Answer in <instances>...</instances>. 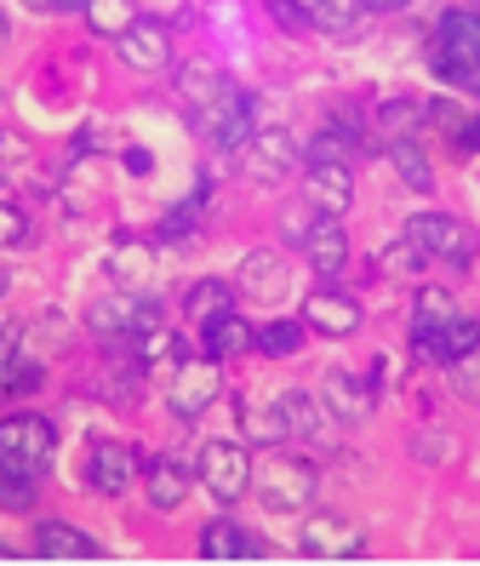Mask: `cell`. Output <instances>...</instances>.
Returning <instances> with one entry per match:
<instances>
[{
  "label": "cell",
  "mask_w": 480,
  "mask_h": 566,
  "mask_svg": "<svg viewBox=\"0 0 480 566\" xmlns=\"http://www.w3.org/2000/svg\"><path fill=\"white\" fill-rule=\"evenodd\" d=\"M252 486L263 497V510L274 515H298L315 504V463L309 458H286V452H274L263 463H252Z\"/></svg>",
  "instance_id": "cell-2"
},
{
  "label": "cell",
  "mask_w": 480,
  "mask_h": 566,
  "mask_svg": "<svg viewBox=\"0 0 480 566\" xmlns=\"http://www.w3.org/2000/svg\"><path fill=\"white\" fill-rule=\"evenodd\" d=\"M52 452H58V429L41 412H12L0 418V463L29 481H41L52 470Z\"/></svg>",
  "instance_id": "cell-3"
},
{
  "label": "cell",
  "mask_w": 480,
  "mask_h": 566,
  "mask_svg": "<svg viewBox=\"0 0 480 566\" xmlns=\"http://www.w3.org/2000/svg\"><path fill=\"white\" fill-rule=\"evenodd\" d=\"M218 395H223V373H218L212 355H200V360H178L171 389H166V407L178 412V418H200L206 407L218 401Z\"/></svg>",
  "instance_id": "cell-8"
},
{
  "label": "cell",
  "mask_w": 480,
  "mask_h": 566,
  "mask_svg": "<svg viewBox=\"0 0 480 566\" xmlns=\"http://www.w3.org/2000/svg\"><path fill=\"white\" fill-rule=\"evenodd\" d=\"M109 275H115L121 286L149 281V275H155V252H149L144 241H121V247L109 252Z\"/></svg>",
  "instance_id": "cell-29"
},
{
  "label": "cell",
  "mask_w": 480,
  "mask_h": 566,
  "mask_svg": "<svg viewBox=\"0 0 480 566\" xmlns=\"http://www.w3.org/2000/svg\"><path fill=\"white\" fill-rule=\"evenodd\" d=\"M178 360H189V349H184V338L171 326H144L137 332V366H178Z\"/></svg>",
  "instance_id": "cell-26"
},
{
  "label": "cell",
  "mask_w": 480,
  "mask_h": 566,
  "mask_svg": "<svg viewBox=\"0 0 480 566\" xmlns=\"http://www.w3.org/2000/svg\"><path fill=\"white\" fill-rule=\"evenodd\" d=\"M86 23H92V35L121 41L137 23V0H86Z\"/></svg>",
  "instance_id": "cell-28"
},
{
  "label": "cell",
  "mask_w": 480,
  "mask_h": 566,
  "mask_svg": "<svg viewBox=\"0 0 480 566\" xmlns=\"http://www.w3.org/2000/svg\"><path fill=\"white\" fill-rule=\"evenodd\" d=\"M298 344H303V321H269V326H258L252 349H263V355H298Z\"/></svg>",
  "instance_id": "cell-32"
},
{
  "label": "cell",
  "mask_w": 480,
  "mask_h": 566,
  "mask_svg": "<svg viewBox=\"0 0 480 566\" xmlns=\"http://www.w3.org/2000/svg\"><path fill=\"white\" fill-rule=\"evenodd\" d=\"M298 549H303L309 560H361V555H366V538H361L355 521H343V515L321 510V515H303Z\"/></svg>",
  "instance_id": "cell-5"
},
{
  "label": "cell",
  "mask_w": 480,
  "mask_h": 566,
  "mask_svg": "<svg viewBox=\"0 0 480 566\" xmlns=\"http://www.w3.org/2000/svg\"><path fill=\"white\" fill-rule=\"evenodd\" d=\"M303 201L326 212V218H343L355 207V172H349V160H315L309 166V184H303Z\"/></svg>",
  "instance_id": "cell-11"
},
{
  "label": "cell",
  "mask_w": 480,
  "mask_h": 566,
  "mask_svg": "<svg viewBox=\"0 0 480 566\" xmlns=\"http://www.w3.org/2000/svg\"><path fill=\"white\" fill-rule=\"evenodd\" d=\"M29 12H63V0H23Z\"/></svg>",
  "instance_id": "cell-44"
},
{
  "label": "cell",
  "mask_w": 480,
  "mask_h": 566,
  "mask_svg": "<svg viewBox=\"0 0 480 566\" xmlns=\"http://www.w3.org/2000/svg\"><path fill=\"white\" fill-rule=\"evenodd\" d=\"M240 429H247L252 441H263V447H274V441H286L292 429H286V418H281V407H269V412H240Z\"/></svg>",
  "instance_id": "cell-34"
},
{
  "label": "cell",
  "mask_w": 480,
  "mask_h": 566,
  "mask_svg": "<svg viewBox=\"0 0 480 566\" xmlns=\"http://www.w3.org/2000/svg\"><path fill=\"white\" fill-rule=\"evenodd\" d=\"M303 258L315 263V275H343V263H349V235H343V223L321 212L303 235Z\"/></svg>",
  "instance_id": "cell-16"
},
{
  "label": "cell",
  "mask_w": 480,
  "mask_h": 566,
  "mask_svg": "<svg viewBox=\"0 0 480 566\" xmlns=\"http://www.w3.org/2000/svg\"><path fill=\"white\" fill-rule=\"evenodd\" d=\"M315 218H321V212L309 207V201H303V207H286V212H281V235H286L292 247H303V235H309V223H315Z\"/></svg>",
  "instance_id": "cell-39"
},
{
  "label": "cell",
  "mask_w": 480,
  "mask_h": 566,
  "mask_svg": "<svg viewBox=\"0 0 480 566\" xmlns=\"http://www.w3.org/2000/svg\"><path fill=\"white\" fill-rule=\"evenodd\" d=\"M389 166L400 172L406 189H418V195L435 189V166H429V155L418 149V138H411V132H406V138H389Z\"/></svg>",
  "instance_id": "cell-25"
},
{
  "label": "cell",
  "mask_w": 480,
  "mask_h": 566,
  "mask_svg": "<svg viewBox=\"0 0 480 566\" xmlns=\"http://www.w3.org/2000/svg\"><path fill=\"white\" fill-rule=\"evenodd\" d=\"M274 407H281V418H286L292 436H303V441H321V447L332 441V412H326V401H315L309 389H286Z\"/></svg>",
  "instance_id": "cell-18"
},
{
  "label": "cell",
  "mask_w": 480,
  "mask_h": 566,
  "mask_svg": "<svg viewBox=\"0 0 480 566\" xmlns=\"http://www.w3.org/2000/svg\"><path fill=\"white\" fill-rule=\"evenodd\" d=\"M200 555L206 560H258L263 544L252 538L247 526H234V521H212V526H200Z\"/></svg>",
  "instance_id": "cell-21"
},
{
  "label": "cell",
  "mask_w": 480,
  "mask_h": 566,
  "mask_svg": "<svg viewBox=\"0 0 480 566\" xmlns=\"http://www.w3.org/2000/svg\"><path fill=\"white\" fill-rule=\"evenodd\" d=\"M286 7H298L303 12V23H315V29H326V35H349V29L361 23V0H286Z\"/></svg>",
  "instance_id": "cell-24"
},
{
  "label": "cell",
  "mask_w": 480,
  "mask_h": 566,
  "mask_svg": "<svg viewBox=\"0 0 480 566\" xmlns=\"http://www.w3.org/2000/svg\"><path fill=\"white\" fill-rule=\"evenodd\" d=\"M144 486H149L155 510H178L189 497V470L178 458H144Z\"/></svg>",
  "instance_id": "cell-22"
},
{
  "label": "cell",
  "mask_w": 480,
  "mask_h": 566,
  "mask_svg": "<svg viewBox=\"0 0 480 566\" xmlns=\"http://www.w3.org/2000/svg\"><path fill=\"white\" fill-rule=\"evenodd\" d=\"M115 52H121L126 70L155 75V70H166V63H171V35H166V23H160V18H137L126 35L115 41Z\"/></svg>",
  "instance_id": "cell-12"
},
{
  "label": "cell",
  "mask_w": 480,
  "mask_h": 566,
  "mask_svg": "<svg viewBox=\"0 0 480 566\" xmlns=\"http://www.w3.org/2000/svg\"><path fill=\"white\" fill-rule=\"evenodd\" d=\"M452 315H458L452 292H446V286H418V304H411V332H435V326H446Z\"/></svg>",
  "instance_id": "cell-30"
},
{
  "label": "cell",
  "mask_w": 480,
  "mask_h": 566,
  "mask_svg": "<svg viewBox=\"0 0 480 566\" xmlns=\"http://www.w3.org/2000/svg\"><path fill=\"white\" fill-rule=\"evenodd\" d=\"M366 12H400V7H411V0H361Z\"/></svg>",
  "instance_id": "cell-43"
},
{
  "label": "cell",
  "mask_w": 480,
  "mask_h": 566,
  "mask_svg": "<svg viewBox=\"0 0 480 566\" xmlns=\"http://www.w3.org/2000/svg\"><path fill=\"white\" fill-rule=\"evenodd\" d=\"M92 332L97 338H137L144 326L160 321V310L149 304V297H137V292H109V297H97V304L86 310Z\"/></svg>",
  "instance_id": "cell-9"
},
{
  "label": "cell",
  "mask_w": 480,
  "mask_h": 566,
  "mask_svg": "<svg viewBox=\"0 0 480 566\" xmlns=\"http://www.w3.org/2000/svg\"><path fill=\"white\" fill-rule=\"evenodd\" d=\"M69 7H81V12H86V0H63V12H69Z\"/></svg>",
  "instance_id": "cell-46"
},
{
  "label": "cell",
  "mask_w": 480,
  "mask_h": 566,
  "mask_svg": "<svg viewBox=\"0 0 480 566\" xmlns=\"http://www.w3.org/2000/svg\"><path fill=\"white\" fill-rule=\"evenodd\" d=\"M234 81L218 70V63H206V57H195V63H184V70H178V92H184V104L200 115L206 104H218V97L229 92Z\"/></svg>",
  "instance_id": "cell-23"
},
{
  "label": "cell",
  "mask_w": 480,
  "mask_h": 566,
  "mask_svg": "<svg viewBox=\"0 0 480 566\" xmlns=\"http://www.w3.org/2000/svg\"><path fill=\"white\" fill-rule=\"evenodd\" d=\"M452 384H458L463 401H480V349L463 355V360H452Z\"/></svg>",
  "instance_id": "cell-38"
},
{
  "label": "cell",
  "mask_w": 480,
  "mask_h": 566,
  "mask_svg": "<svg viewBox=\"0 0 480 566\" xmlns=\"http://www.w3.org/2000/svg\"><path fill=\"white\" fill-rule=\"evenodd\" d=\"M424 247L418 241H411V235H400L395 247H384V258H377V270H384V275H418L424 270Z\"/></svg>",
  "instance_id": "cell-33"
},
{
  "label": "cell",
  "mask_w": 480,
  "mask_h": 566,
  "mask_svg": "<svg viewBox=\"0 0 480 566\" xmlns=\"http://www.w3.org/2000/svg\"><path fill=\"white\" fill-rule=\"evenodd\" d=\"M195 475L206 481V492H212V497L234 504V497L252 486V452L240 447V441H206L200 458H195Z\"/></svg>",
  "instance_id": "cell-4"
},
{
  "label": "cell",
  "mask_w": 480,
  "mask_h": 566,
  "mask_svg": "<svg viewBox=\"0 0 480 566\" xmlns=\"http://www.w3.org/2000/svg\"><path fill=\"white\" fill-rule=\"evenodd\" d=\"M321 401H326V412H332L337 423H366V418H372V389H366L355 373H326Z\"/></svg>",
  "instance_id": "cell-19"
},
{
  "label": "cell",
  "mask_w": 480,
  "mask_h": 566,
  "mask_svg": "<svg viewBox=\"0 0 480 566\" xmlns=\"http://www.w3.org/2000/svg\"><path fill=\"white\" fill-rule=\"evenodd\" d=\"M195 120H200V132H206V138H212L218 149H240V144H247L252 132H258V97L240 92V86H229L218 104H206Z\"/></svg>",
  "instance_id": "cell-6"
},
{
  "label": "cell",
  "mask_w": 480,
  "mask_h": 566,
  "mask_svg": "<svg viewBox=\"0 0 480 566\" xmlns=\"http://www.w3.org/2000/svg\"><path fill=\"white\" fill-rule=\"evenodd\" d=\"M303 326H315L321 338H349V332L361 326V304L332 292V286H321V292L303 297Z\"/></svg>",
  "instance_id": "cell-15"
},
{
  "label": "cell",
  "mask_w": 480,
  "mask_h": 566,
  "mask_svg": "<svg viewBox=\"0 0 480 566\" xmlns=\"http://www.w3.org/2000/svg\"><path fill=\"white\" fill-rule=\"evenodd\" d=\"M429 70L452 86H474L480 81V12L452 7L440 12L435 41H429Z\"/></svg>",
  "instance_id": "cell-1"
},
{
  "label": "cell",
  "mask_w": 480,
  "mask_h": 566,
  "mask_svg": "<svg viewBox=\"0 0 480 566\" xmlns=\"http://www.w3.org/2000/svg\"><path fill=\"white\" fill-rule=\"evenodd\" d=\"M406 235L424 247V258H446V263H469L474 258L469 223H458L452 212H418V218L406 223Z\"/></svg>",
  "instance_id": "cell-10"
},
{
  "label": "cell",
  "mask_w": 480,
  "mask_h": 566,
  "mask_svg": "<svg viewBox=\"0 0 480 566\" xmlns=\"http://www.w3.org/2000/svg\"><path fill=\"white\" fill-rule=\"evenodd\" d=\"M234 155H240V166H247V178H258V184H281L292 166H298V138H292L286 126H258Z\"/></svg>",
  "instance_id": "cell-7"
},
{
  "label": "cell",
  "mask_w": 480,
  "mask_h": 566,
  "mask_svg": "<svg viewBox=\"0 0 480 566\" xmlns=\"http://www.w3.org/2000/svg\"><path fill=\"white\" fill-rule=\"evenodd\" d=\"M458 149H463V155H474V149H480V115H469V120L458 126Z\"/></svg>",
  "instance_id": "cell-41"
},
{
  "label": "cell",
  "mask_w": 480,
  "mask_h": 566,
  "mask_svg": "<svg viewBox=\"0 0 480 566\" xmlns=\"http://www.w3.org/2000/svg\"><path fill=\"white\" fill-rule=\"evenodd\" d=\"M424 120H429V126H440V132H452V138H458V126H463L469 115H463L458 104H429V115H424Z\"/></svg>",
  "instance_id": "cell-40"
},
{
  "label": "cell",
  "mask_w": 480,
  "mask_h": 566,
  "mask_svg": "<svg viewBox=\"0 0 480 566\" xmlns=\"http://www.w3.org/2000/svg\"><path fill=\"white\" fill-rule=\"evenodd\" d=\"M34 555L41 560H103V544L86 538L81 526L46 521V526H34Z\"/></svg>",
  "instance_id": "cell-17"
},
{
  "label": "cell",
  "mask_w": 480,
  "mask_h": 566,
  "mask_svg": "<svg viewBox=\"0 0 480 566\" xmlns=\"http://www.w3.org/2000/svg\"><path fill=\"white\" fill-rule=\"evenodd\" d=\"M0 46H7V18H0Z\"/></svg>",
  "instance_id": "cell-47"
},
{
  "label": "cell",
  "mask_w": 480,
  "mask_h": 566,
  "mask_svg": "<svg viewBox=\"0 0 480 566\" xmlns=\"http://www.w3.org/2000/svg\"><path fill=\"white\" fill-rule=\"evenodd\" d=\"M303 160H349V132H315V138L303 144Z\"/></svg>",
  "instance_id": "cell-36"
},
{
  "label": "cell",
  "mask_w": 480,
  "mask_h": 566,
  "mask_svg": "<svg viewBox=\"0 0 480 566\" xmlns=\"http://www.w3.org/2000/svg\"><path fill=\"white\" fill-rule=\"evenodd\" d=\"M234 310V286L229 281H195L189 292H184V315L189 321H212V315H229Z\"/></svg>",
  "instance_id": "cell-27"
},
{
  "label": "cell",
  "mask_w": 480,
  "mask_h": 566,
  "mask_svg": "<svg viewBox=\"0 0 480 566\" xmlns=\"http://www.w3.org/2000/svg\"><path fill=\"white\" fill-rule=\"evenodd\" d=\"M7 292H12V275H7V270H0V297H7Z\"/></svg>",
  "instance_id": "cell-45"
},
{
  "label": "cell",
  "mask_w": 480,
  "mask_h": 566,
  "mask_svg": "<svg viewBox=\"0 0 480 566\" xmlns=\"http://www.w3.org/2000/svg\"><path fill=\"white\" fill-rule=\"evenodd\" d=\"M23 241H29V218H23V207L0 201V247H23Z\"/></svg>",
  "instance_id": "cell-37"
},
{
  "label": "cell",
  "mask_w": 480,
  "mask_h": 566,
  "mask_svg": "<svg viewBox=\"0 0 480 566\" xmlns=\"http://www.w3.org/2000/svg\"><path fill=\"white\" fill-rule=\"evenodd\" d=\"M18 355V326H0V366H12Z\"/></svg>",
  "instance_id": "cell-42"
},
{
  "label": "cell",
  "mask_w": 480,
  "mask_h": 566,
  "mask_svg": "<svg viewBox=\"0 0 480 566\" xmlns=\"http://www.w3.org/2000/svg\"><path fill=\"white\" fill-rule=\"evenodd\" d=\"M286 286H292V281H286V258H281V252L258 247V252L240 258V292H247L252 304H281Z\"/></svg>",
  "instance_id": "cell-14"
},
{
  "label": "cell",
  "mask_w": 480,
  "mask_h": 566,
  "mask_svg": "<svg viewBox=\"0 0 480 566\" xmlns=\"http://www.w3.org/2000/svg\"><path fill=\"white\" fill-rule=\"evenodd\" d=\"M137 470H144V463H137V452H132L126 441H97L92 458H86V481H92V492H103V497H121Z\"/></svg>",
  "instance_id": "cell-13"
},
{
  "label": "cell",
  "mask_w": 480,
  "mask_h": 566,
  "mask_svg": "<svg viewBox=\"0 0 480 566\" xmlns=\"http://www.w3.org/2000/svg\"><path fill=\"white\" fill-rule=\"evenodd\" d=\"M200 344H206V355H212V360H234V355H247L258 344V332H252V321H240L229 310V315H212V321L200 326Z\"/></svg>",
  "instance_id": "cell-20"
},
{
  "label": "cell",
  "mask_w": 480,
  "mask_h": 566,
  "mask_svg": "<svg viewBox=\"0 0 480 566\" xmlns=\"http://www.w3.org/2000/svg\"><path fill=\"white\" fill-rule=\"evenodd\" d=\"M424 115H429V104H411V97H384V104H377V126H384L389 138H406Z\"/></svg>",
  "instance_id": "cell-31"
},
{
  "label": "cell",
  "mask_w": 480,
  "mask_h": 566,
  "mask_svg": "<svg viewBox=\"0 0 480 566\" xmlns=\"http://www.w3.org/2000/svg\"><path fill=\"white\" fill-rule=\"evenodd\" d=\"M29 504H34V481H29V475H18V470H7V463H0V510L23 515Z\"/></svg>",
  "instance_id": "cell-35"
}]
</instances>
